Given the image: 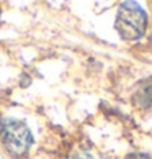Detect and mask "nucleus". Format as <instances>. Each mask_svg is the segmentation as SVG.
Masks as SVG:
<instances>
[{
    "label": "nucleus",
    "mask_w": 152,
    "mask_h": 159,
    "mask_svg": "<svg viewBox=\"0 0 152 159\" xmlns=\"http://www.w3.org/2000/svg\"><path fill=\"white\" fill-rule=\"evenodd\" d=\"M147 26L145 11L132 0L123 2L116 13V30L123 39H139Z\"/></svg>",
    "instance_id": "1"
},
{
    "label": "nucleus",
    "mask_w": 152,
    "mask_h": 159,
    "mask_svg": "<svg viewBox=\"0 0 152 159\" xmlns=\"http://www.w3.org/2000/svg\"><path fill=\"white\" fill-rule=\"evenodd\" d=\"M0 139L11 156H25L33 144V136L28 126L20 120L3 118L0 121Z\"/></svg>",
    "instance_id": "2"
},
{
    "label": "nucleus",
    "mask_w": 152,
    "mask_h": 159,
    "mask_svg": "<svg viewBox=\"0 0 152 159\" xmlns=\"http://www.w3.org/2000/svg\"><path fill=\"white\" fill-rule=\"evenodd\" d=\"M71 159H105L103 156H98L92 151H79L77 154H74Z\"/></svg>",
    "instance_id": "3"
},
{
    "label": "nucleus",
    "mask_w": 152,
    "mask_h": 159,
    "mask_svg": "<svg viewBox=\"0 0 152 159\" xmlns=\"http://www.w3.org/2000/svg\"><path fill=\"white\" fill-rule=\"evenodd\" d=\"M131 159H152V156H145V154H136V156H132Z\"/></svg>",
    "instance_id": "4"
}]
</instances>
